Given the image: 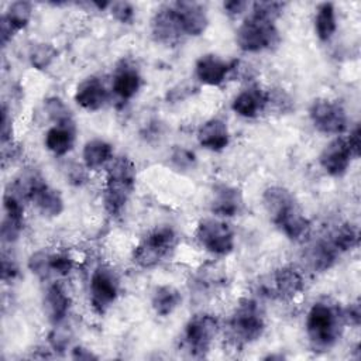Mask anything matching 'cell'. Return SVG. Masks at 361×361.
<instances>
[{"mask_svg":"<svg viewBox=\"0 0 361 361\" xmlns=\"http://www.w3.org/2000/svg\"><path fill=\"white\" fill-rule=\"evenodd\" d=\"M262 204L269 220L290 241H300L310 230V221L305 216L295 196L282 186H269L264 190Z\"/></svg>","mask_w":361,"mask_h":361,"instance_id":"obj_1","label":"cell"},{"mask_svg":"<svg viewBox=\"0 0 361 361\" xmlns=\"http://www.w3.org/2000/svg\"><path fill=\"white\" fill-rule=\"evenodd\" d=\"M345 319L344 310L329 299L317 300L307 312L305 327L306 334L316 350L331 348L341 337Z\"/></svg>","mask_w":361,"mask_h":361,"instance_id":"obj_2","label":"cell"},{"mask_svg":"<svg viewBox=\"0 0 361 361\" xmlns=\"http://www.w3.org/2000/svg\"><path fill=\"white\" fill-rule=\"evenodd\" d=\"M137 182V169L128 157L111 159L103 189L104 209L110 216L121 214Z\"/></svg>","mask_w":361,"mask_h":361,"instance_id":"obj_3","label":"cell"},{"mask_svg":"<svg viewBox=\"0 0 361 361\" xmlns=\"http://www.w3.org/2000/svg\"><path fill=\"white\" fill-rule=\"evenodd\" d=\"M228 336L237 345L257 341L265 330V314L259 303L251 298L241 299L228 320Z\"/></svg>","mask_w":361,"mask_h":361,"instance_id":"obj_4","label":"cell"},{"mask_svg":"<svg viewBox=\"0 0 361 361\" xmlns=\"http://www.w3.org/2000/svg\"><path fill=\"white\" fill-rule=\"evenodd\" d=\"M235 41L241 51L255 54L274 48L279 42L275 21L251 13L237 28Z\"/></svg>","mask_w":361,"mask_h":361,"instance_id":"obj_5","label":"cell"},{"mask_svg":"<svg viewBox=\"0 0 361 361\" xmlns=\"http://www.w3.org/2000/svg\"><path fill=\"white\" fill-rule=\"evenodd\" d=\"M176 231L171 226H157L134 248L133 261L141 268H152L175 248Z\"/></svg>","mask_w":361,"mask_h":361,"instance_id":"obj_6","label":"cell"},{"mask_svg":"<svg viewBox=\"0 0 361 361\" xmlns=\"http://www.w3.org/2000/svg\"><path fill=\"white\" fill-rule=\"evenodd\" d=\"M219 331V320L210 313L192 316L183 327L180 345L193 358H204Z\"/></svg>","mask_w":361,"mask_h":361,"instance_id":"obj_7","label":"cell"},{"mask_svg":"<svg viewBox=\"0 0 361 361\" xmlns=\"http://www.w3.org/2000/svg\"><path fill=\"white\" fill-rule=\"evenodd\" d=\"M305 288L300 271L293 265H283L268 274L258 283L262 296L276 300H292Z\"/></svg>","mask_w":361,"mask_h":361,"instance_id":"obj_8","label":"cell"},{"mask_svg":"<svg viewBox=\"0 0 361 361\" xmlns=\"http://www.w3.org/2000/svg\"><path fill=\"white\" fill-rule=\"evenodd\" d=\"M120 292V279L109 265H99L93 269L89 281V300L97 314H104L116 302Z\"/></svg>","mask_w":361,"mask_h":361,"instance_id":"obj_9","label":"cell"},{"mask_svg":"<svg viewBox=\"0 0 361 361\" xmlns=\"http://www.w3.org/2000/svg\"><path fill=\"white\" fill-rule=\"evenodd\" d=\"M195 237L200 247L213 255H228L234 250V231L228 223L219 219H202L197 223Z\"/></svg>","mask_w":361,"mask_h":361,"instance_id":"obj_10","label":"cell"},{"mask_svg":"<svg viewBox=\"0 0 361 361\" xmlns=\"http://www.w3.org/2000/svg\"><path fill=\"white\" fill-rule=\"evenodd\" d=\"M309 118L313 127L323 134H341L345 131L348 118L345 109L337 100L319 97L309 106Z\"/></svg>","mask_w":361,"mask_h":361,"instance_id":"obj_11","label":"cell"},{"mask_svg":"<svg viewBox=\"0 0 361 361\" xmlns=\"http://www.w3.org/2000/svg\"><path fill=\"white\" fill-rule=\"evenodd\" d=\"M151 34L155 41L165 45L176 44L185 35L172 3L159 7L154 13L151 18Z\"/></svg>","mask_w":361,"mask_h":361,"instance_id":"obj_12","label":"cell"},{"mask_svg":"<svg viewBox=\"0 0 361 361\" xmlns=\"http://www.w3.org/2000/svg\"><path fill=\"white\" fill-rule=\"evenodd\" d=\"M237 61H226L216 54H204L195 63L196 79L207 86H220L234 71Z\"/></svg>","mask_w":361,"mask_h":361,"instance_id":"obj_13","label":"cell"},{"mask_svg":"<svg viewBox=\"0 0 361 361\" xmlns=\"http://www.w3.org/2000/svg\"><path fill=\"white\" fill-rule=\"evenodd\" d=\"M353 158L354 157L350 151L347 138L336 137L322 149L319 162L326 173L334 178H340L347 172Z\"/></svg>","mask_w":361,"mask_h":361,"instance_id":"obj_14","label":"cell"},{"mask_svg":"<svg viewBox=\"0 0 361 361\" xmlns=\"http://www.w3.org/2000/svg\"><path fill=\"white\" fill-rule=\"evenodd\" d=\"M172 4L176 10L185 35L199 37L206 31L209 17L203 4L197 1H175Z\"/></svg>","mask_w":361,"mask_h":361,"instance_id":"obj_15","label":"cell"},{"mask_svg":"<svg viewBox=\"0 0 361 361\" xmlns=\"http://www.w3.org/2000/svg\"><path fill=\"white\" fill-rule=\"evenodd\" d=\"M243 209V195L240 189L219 183L213 188L210 197V212L219 217H234Z\"/></svg>","mask_w":361,"mask_h":361,"instance_id":"obj_16","label":"cell"},{"mask_svg":"<svg viewBox=\"0 0 361 361\" xmlns=\"http://www.w3.org/2000/svg\"><path fill=\"white\" fill-rule=\"evenodd\" d=\"M268 106V92L257 85H251L243 89L231 103V109L235 114L244 118L258 117Z\"/></svg>","mask_w":361,"mask_h":361,"instance_id":"obj_17","label":"cell"},{"mask_svg":"<svg viewBox=\"0 0 361 361\" xmlns=\"http://www.w3.org/2000/svg\"><path fill=\"white\" fill-rule=\"evenodd\" d=\"M73 99L82 109L96 111L109 102V90L102 79L97 76H89L78 85Z\"/></svg>","mask_w":361,"mask_h":361,"instance_id":"obj_18","label":"cell"},{"mask_svg":"<svg viewBox=\"0 0 361 361\" xmlns=\"http://www.w3.org/2000/svg\"><path fill=\"white\" fill-rule=\"evenodd\" d=\"M42 306L47 319L54 326L59 324L68 316L71 307V296L61 283H51L44 293Z\"/></svg>","mask_w":361,"mask_h":361,"instance_id":"obj_19","label":"cell"},{"mask_svg":"<svg viewBox=\"0 0 361 361\" xmlns=\"http://www.w3.org/2000/svg\"><path fill=\"white\" fill-rule=\"evenodd\" d=\"M141 87V75L138 69L127 61H123L114 71L111 90L121 100H130Z\"/></svg>","mask_w":361,"mask_h":361,"instance_id":"obj_20","label":"cell"},{"mask_svg":"<svg viewBox=\"0 0 361 361\" xmlns=\"http://www.w3.org/2000/svg\"><path fill=\"white\" fill-rule=\"evenodd\" d=\"M199 144L209 151H223L230 142V131L224 120L210 118L204 121L197 130Z\"/></svg>","mask_w":361,"mask_h":361,"instance_id":"obj_21","label":"cell"},{"mask_svg":"<svg viewBox=\"0 0 361 361\" xmlns=\"http://www.w3.org/2000/svg\"><path fill=\"white\" fill-rule=\"evenodd\" d=\"M338 254L340 252L326 237L312 243L305 250V261L313 272H326L336 264Z\"/></svg>","mask_w":361,"mask_h":361,"instance_id":"obj_22","label":"cell"},{"mask_svg":"<svg viewBox=\"0 0 361 361\" xmlns=\"http://www.w3.org/2000/svg\"><path fill=\"white\" fill-rule=\"evenodd\" d=\"M44 144L48 151L54 155L62 157L66 155L75 144V124L56 126L54 124L47 133L44 138Z\"/></svg>","mask_w":361,"mask_h":361,"instance_id":"obj_23","label":"cell"},{"mask_svg":"<svg viewBox=\"0 0 361 361\" xmlns=\"http://www.w3.org/2000/svg\"><path fill=\"white\" fill-rule=\"evenodd\" d=\"M82 158L85 168L89 171H97L113 159V145L102 138L89 140L83 145Z\"/></svg>","mask_w":361,"mask_h":361,"instance_id":"obj_24","label":"cell"},{"mask_svg":"<svg viewBox=\"0 0 361 361\" xmlns=\"http://www.w3.org/2000/svg\"><path fill=\"white\" fill-rule=\"evenodd\" d=\"M31 202L44 217H58L63 212V199L59 190L42 183L31 197Z\"/></svg>","mask_w":361,"mask_h":361,"instance_id":"obj_25","label":"cell"},{"mask_svg":"<svg viewBox=\"0 0 361 361\" xmlns=\"http://www.w3.org/2000/svg\"><path fill=\"white\" fill-rule=\"evenodd\" d=\"M180 302H182V295L172 285L157 286L151 298V306L154 312L162 317L172 314L179 307Z\"/></svg>","mask_w":361,"mask_h":361,"instance_id":"obj_26","label":"cell"},{"mask_svg":"<svg viewBox=\"0 0 361 361\" xmlns=\"http://www.w3.org/2000/svg\"><path fill=\"white\" fill-rule=\"evenodd\" d=\"M337 28V20H336V10L334 4L330 1L320 3L316 7L314 14V31L320 41L326 42L329 41Z\"/></svg>","mask_w":361,"mask_h":361,"instance_id":"obj_27","label":"cell"},{"mask_svg":"<svg viewBox=\"0 0 361 361\" xmlns=\"http://www.w3.org/2000/svg\"><path fill=\"white\" fill-rule=\"evenodd\" d=\"M32 17V6L28 1H14L8 6L1 20L13 30L14 34L24 30Z\"/></svg>","mask_w":361,"mask_h":361,"instance_id":"obj_28","label":"cell"},{"mask_svg":"<svg viewBox=\"0 0 361 361\" xmlns=\"http://www.w3.org/2000/svg\"><path fill=\"white\" fill-rule=\"evenodd\" d=\"M327 238L338 252H345V251H351L353 248L357 247L358 231L353 224L341 223L330 231Z\"/></svg>","mask_w":361,"mask_h":361,"instance_id":"obj_29","label":"cell"},{"mask_svg":"<svg viewBox=\"0 0 361 361\" xmlns=\"http://www.w3.org/2000/svg\"><path fill=\"white\" fill-rule=\"evenodd\" d=\"M44 110L49 120L56 126H66V124H75L73 116L69 107L65 104V102L61 97L51 96L44 100Z\"/></svg>","mask_w":361,"mask_h":361,"instance_id":"obj_30","label":"cell"},{"mask_svg":"<svg viewBox=\"0 0 361 361\" xmlns=\"http://www.w3.org/2000/svg\"><path fill=\"white\" fill-rule=\"evenodd\" d=\"M56 55H58V52L54 45L45 44V42H38L30 48L28 59H30V63L32 68L42 71V69H47L52 63V61L56 58Z\"/></svg>","mask_w":361,"mask_h":361,"instance_id":"obj_31","label":"cell"},{"mask_svg":"<svg viewBox=\"0 0 361 361\" xmlns=\"http://www.w3.org/2000/svg\"><path fill=\"white\" fill-rule=\"evenodd\" d=\"M49 258H51V252L45 251V250H39V251L31 254L28 258L30 271L41 279L48 278L52 274L51 267H49Z\"/></svg>","mask_w":361,"mask_h":361,"instance_id":"obj_32","label":"cell"},{"mask_svg":"<svg viewBox=\"0 0 361 361\" xmlns=\"http://www.w3.org/2000/svg\"><path fill=\"white\" fill-rule=\"evenodd\" d=\"M283 6L285 4L281 1H255L252 3L251 13L275 21L281 16Z\"/></svg>","mask_w":361,"mask_h":361,"instance_id":"obj_33","label":"cell"},{"mask_svg":"<svg viewBox=\"0 0 361 361\" xmlns=\"http://www.w3.org/2000/svg\"><path fill=\"white\" fill-rule=\"evenodd\" d=\"M111 16L121 24H131L135 17V10L128 1H111L109 7Z\"/></svg>","mask_w":361,"mask_h":361,"instance_id":"obj_34","label":"cell"},{"mask_svg":"<svg viewBox=\"0 0 361 361\" xmlns=\"http://www.w3.org/2000/svg\"><path fill=\"white\" fill-rule=\"evenodd\" d=\"M171 162L175 168L188 171L196 165V157L192 151H189L183 147H176V148H173V151L171 154Z\"/></svg>","mask_w":361,"mask_h":361,"instance_id":"obj_35","label":"cell"},{"mask_svg":"<svg viewBox=\"0 0 361 361\" xmlns=\"http://www.w3.org/2000/svg\"><path fill=\"white\" fill-rule=\"evenodd\" d=\"M49 267H51L52 274L65 276L72 271L73 259L65 252H51Z\"/></svg>","mask_w":361,"mask_h":361,"instance_id":"obj_36","label":"cell"},{"mask_svg":"<svg viewBox=\"0 0 361 361\" xmlns=\"http://www.w3.org/2000/svg\"><path fill=\"white\" fill-rule=\"evenodd\" d=\"M61 324L62 323L55 324L54 330L48 336L49 345L52 347L54 351H58V353L65 351L68 348V345H69V341H71V333L68 331V329L62 327Z\"/></svg>","mask_w":361,"mask_h":361,"instance_id":"obj_37","label":"cell"},{"mask_svg":"<svg viewBox=\"0 0 361 361\" xmlns=\"http://www.w3.org/2000/svg\"><path fill=\"white\" fill-rule=\"evenodd\" d=\"M1 145L10 144L13 142V121H11V116L8 113V109L6 106V103H3L1 106Z\"/></svg>","mask_w":361,"mask_h":361,"instance_id":"obj_38","label":"cell"},{"mask_svg":"<svg viewBox=\"0 0 361 361\" xmlns=\"http://www.w3.org/2000/svg\"><path fill=\"white\" fill-rule=\"evenodd\" d=\"M65 173H66V178H68L69 183H71V185H75V186L83 185V183L86 182V179H87V176H86V169H85L82 165L76 164V162L69 164V165L66 166Z\"/></svg>","mask_w":361,"mask_h":361,"instance_id":"obj_39","label":"cell"},{"mask_svg":"<svg viewBox=\"0 0 361 361\" xmlns=\"http://www.w3.org/2000/svg\"><path fill=\"white\" fill-rule=\"evenodd\" d=\"M18 274V267L11 255H7L4 251L1 254V278L3 281H13Z\"/></svg>","mask_w":361,"mask_h":361,"instance_id":"obj_40","label":"cell"},{"mask_svg":"<svg viewBox=\"0 0 361 361\" xmlns=\"http://www.w3.org/2000/svg\"><path fill=\"white\" fill-rule=\"evenodd\" d=\"M347 138V142H348V147H350V151L353 154L354 158H358L360 157V148H361V131H360V126L357 124L351 131H350V135L345 137Z\"/></svg>","mask_w":361,"mask_h":361,"instance_id":"obj_41","label":"cell"},{"mask_svg":"<svg viewBox=\"0 0 361 361\" xmlns=\"http://www.w3.org/2000/svg\"><path fill=\"white\" fill-rule=\"evenodd\" d=\"M344 319H345V323H350V324H353V326H358V324H360L361 310H360L358 302L351 303V305L344 310Z\"/></svg>","mask_w":361,"mask_h":361,"instance_id":"obj_42","label":"cell"},{"mask_svg":"<svg viewBox=\"0 0 361 361\" xmlns=\"http://www.w3.org/2000/svg\"><path fill=\"white\" fill-rule=\"evenodd\" d=\"M247 6H248V3L243 1V0H230V1L223 3V8L228 16L241 14L247 8Z\"/></svg>","mask_w":361,"mask_h":361,"instance_id":"obj_43","label":"cell"},{"mask_svg":"<svg viewBox=\"0 0 361 361\" xmlns=\"http://www.w3.org/2000/svg\"><path fill=\"white\" fill-rule=\"evenodd\" d=\"M72 358L73 360H96L97 355H94L90 350L79 345L72 350Z\"/></svg>","mask_w":361,"mask_h":361,"instance_id":"obj_44","label":"cell"}]
</instances>
